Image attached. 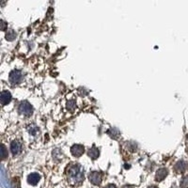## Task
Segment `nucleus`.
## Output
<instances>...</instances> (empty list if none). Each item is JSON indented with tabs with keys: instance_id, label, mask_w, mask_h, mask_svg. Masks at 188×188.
Segmentation results:
<instances>
[{
	"instance_id": "7",
	"label": "nucleus",
	"mask_w": 188,
	"mask_h": 188,
	"mask_svg": "<svg viewBox=\"0 0 188 188\" xmlns=\"http://www.w3.org/2000/svg\"><path fill=\"white\" fill-rule=\"evenodd\" d=\"M41 179V176L38 173H31L27 176V183L31 185H36Z\"/></svg>"
},
{
	"instance_id": "11",
	"label": "nucleus",
	"mask_w": 188,
	"mask_h": 188,
	"mask_svg": "<svg viewBox=\"0 0 188 188\" xmlns=\"http://www.w3.org/2000/svg\"><path fill=\"white\" fill-rule=\"evenodd\" d=\"M88 154H89V156L92 160H96V159L99 157V154H100L99 149H97L95 146H93L91 149L89 150Z\"/></svg>"
},
{
	"instance_id": "15",
	"label": "nucleus",
	"mask_w": 188,
	"mask_h": 188,
	"mask_svg": "<svg viewBox=\"0 0 188 188\" xmlns=\"http://www.w3.org/2000/svg\"><path fill=\"white\" fill-rule=\"evenodd\" d=\"M1 157H2L3 160H5L8 157V150H7V149H6L4 144L1 145Z\"/></svg>"
},
{
	"instance_id": "9",
	"label": "nucleus",
	"mask_w": 188,
	"mask_h": 188,
	"mask_svg": "<svg viewBox=\"0 0 188 188\" xmlns=\"http://www.w3.org/2000/svg\"><path fill=\"white\" fill-rule=\"evenodd\" d=\"M168 176V169L166 168H160L157 170L155 174V180L157 182H162L164 178Z\"/></svg>"
},
{
	"instance_id": "4",
	"label": "nucleus",
	"mask_w": 188,
	"mask_h": 188,
	"mask_svg": "<svg viewBox=\"0 0 188 188\" xmlns=\"http://www.w3.org/2000/svg\"><path fill=\"white\" fill-rule=\"evenodd\" d=\"M89 180L94 185H100L103 181V176L98 171H93L89 175Z\"/></svg>"
},
{
	"instance_id": "18",
	"label": "nucleus",
	"mask_w": 188,
	"mask_h": 188,
	"mask_svg": "<svg viewBox=\"0 0 188 188\" xmlns=\"http://www.w3.org/2000/svg\"><path fill=\"white\" fill-rule=\"evenodd\" d=\"M128 145H129V150H130L131 151H135L136 150V148H137L136 144L134 143V142H130Z\"/></svg>"
},
{
	"instance_id": "19",
	"label": "nucleus",
	"mask_w": 188,
	"mask_h": 188,
	"mask_svg": "<svg viewBox=\"0 0 188 188\" xmlns=\"http://www.w3.org/2000/svg\"><path fill=\"white\" fill-rule=\"evenodd\" d=\"M104 188H117V187H116L115 184H113V183H109V184H107V186H105Z\"/></svg>"
},
{
	"instance_id": "21",
	"label": "nucleus",
	"mask_w": 188,
	"mask_h": 188,
	"mask_svg": "<svg viewBox=\"0 0 188 188\" xmlns=\"http://www.w3.org/2000/svg\"><path fill=\"white\" fill-rule=\"evenodd\" d=\"M122 188H135L134 185H124Z\"/></svg>"
},
{
	"instance_id": "14",
	"label": "nucleus",
	"mask_w": 188,
	"mask_h": 188,
	"mask_svg": "<svg viewBox=\"0 0 188 188\" xmlns=\"http://www.w3.org/2000/svg\"><path fill=\"white\" fill-rule=\"evenodd\" d=\"M28 132H29V134L30 135H32V136H36L38 134H39V128L37 127V126H30L29 127V129H28Z\"/></svg>"
},
{
	"instance_id": "20",
	"label": "nucleus",
	"mask_w": 188,
	"mask_h": 188,
	"mask_svg": "<svg viewBox=\"0 0 188 188\" xmlns=\"http://www.w3.org/2000/svg\"><path fill=\"white\" fill-rule=\"evenodd\" d=\"M1 25H2V30H5V27H6V24L4 21H1Z\"/></svg>"
},
{
	"instance_id": "3",
	"label": "nucleus",
	"mask_w": 188,
	"mask_h": 188,
	"mask_svg": "<svg viewBox=\"0 0 188 188\" xmlns=\"http://www.w3.org/2000/svg\"><path fill=\"white\" fill-rule=\"evenodd\" d=\"M9 82L11 84H19L22 80V73L19 70H11L9 76Z\"/></svg>"
},
{
	"instance_id": "12",
	"label": "nucleus",
	"mask_w": 188,
	"mask_h": 188,
	"mask_svg": "<svg viewBox=\"0 0 188 188\" xmlns=\"http://www.w3.org/2000/svg\"><path fill=\"white\" fill-rule=\"evenodd\" d=\"M107 134L111 137H113L114 139H117L118 137H119V136H120V131L118 130V129H116V128H111L110 130L107 131Z\"/></svg>"
},
{
	"instance_id": "17",
	"label": "nucleus",
	"mask_w": 188,
	"mask_h": 188,
	"mask_svg": "<svg viewBox=\"0 0 188 188\" xmlns=\"http://www.w3.org/2000/svg\"><path fill=\"white\" fill-rule=\"evenodd\" d=\"M181 186L183 188H187L188 187V176H186V177H184L182 182H181Z\"/></svg>"
},
{
	"instance_id": "5",
	"label": "nucleus",
	"mask_w": 188,
	"mask_h": 188,
	"mask_svg": "<svg viewBox=\"0 0 188 188\" xmlns=\"http://www.w3.org/2000/svg\"><path fill=\"white\" fill-rule=\"evenodd\" d=\"M85 151V148L83 145H80V144H74L70 148V152L74 157H80L82 154H84Z\"/></svg>"
},
{
	"instance_id": "10",
	"label": "nucleus",
	"mask_w": 188,
	"mask_h": 188,
	"mask_svg": "<svg viewBox=\"0 0 188 188\" xmlns=\"http://www.w3.org/2000/svg\"><path fill=\"white\" fill-rule=\"evenodd\" d=\"M188 168L187 163H185L184 161H179L177 164H175V170L179 172V173H183Z\"/></svg>"
},
{
	"instance_id": "8",
	"label": "nucleus",
	"mask_w": 188,
	"mask_h": 188,
	"mask_svg": "<svg viewBox=\"0 0 188 188\" xmlns=\"http://www.w3.org/2000/svg\"><path fill=\"white\" fill-rule=\"evenodd\" d=\"M11 101V95L8 90H4L1 93V98H0V102H1L2 105L8 104Z\"/></svg>"
},
{
	"instance_id": "22",
	"label": "nucleus",
	"mask_w": 188,
	"mask_h": 188,
	"mask_svg": "<svg viewBox=\"0 0 188 188\" xmlns=\"http://www.w3.org/2000/svg\"><path fill=\"white\" fill-rule=\"evenodd\" d=\"M148 188H158V187H156V186H150V187H148Z\"/></svg>"
},
{
	"instance_id": "2",
	"label": "nucleus",
	"mask_w": 188,
	"mask_h": 188,
	"mask_svg": "<svg viewBox=\"0 0 188 188\" xmlns=\"http://www.w3.org/2000/svg\"><path fill=\"white\" fill-rule=\"evenodd\" d=\"M19 112L25 116H31L33 113V107L28 102L24 101L19 105Z\"/></svg>"
},
{
	"instance_id": "13",
	"label": "nucleus",
	"mask_w": 188,
	"mask_h": 188,
	"mask_svg": "<svg viewBox=\"0 0 188 188\" xmlns=\"http://www.w3.org/2000/svg\"><path fill=\"white\" fill-rule=\"evenodd\" d=\"M15 38H16V33L14 32V30H13V29L8 30V32L6 34V39L8 41H13Z\"/></svg>"
},
{
	"instance_id": "6",
	"label": "nucleus",
	"mask_w": 188,
	"mask_h": 188,
	"mask_svg": "<svg viewBox=\"0 0 188 188\" xmlns=\"http://www.w3.org/2000/svg\"><path fill=\"white\" fill-rule=\"evenodd\" d=\"M10 150L13 152V155H18L22 151V144L19 141H16V140L13 141L10 144Z\"/></svg>"
},
{
	"instance_id": "16",
	"label": "nucleus",
	"mask_w": 188,
	"mask_h": 188,
	"mask_svg": "<svg viewBox=\"0 0 188 188\" xmlns=\"http://www.w3.org/2000/svg\"><path fill=\"white\" fill-rule=\"evenodd\" d=\"M67 108H68L69 110H74V109L75 108V102H74V100L69 101V102L67 103Z\"/></svg>"
},
{
	"instance_id": "1",
	"label": "nucleus",
	"mask_w": 188,
	"mask_h": 188,
	"mask_svg": "<svg viewBox=\"0 0 188 188\" xmlns=\"http://www.w3.org/2000/svg\"><path fill=\"white\" fill-rule=\"evenodd\" d=\"M66 175L70 184L78 185L84 181V173L79 164H72L66 168Z\"/></svg>"
}]
</instances>
